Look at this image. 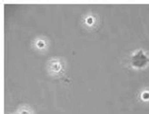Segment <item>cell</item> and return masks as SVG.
<instances>
[{
  "instance_id": "6da1fadb",
  "label": "cell",
  "mask_w": 149,
  "mask_h": 114,
  "mask_svg": "<svg viewBox=\"0 0 149 114\" xmlns=\"http://www.w3.org/2000/svg\"><path fill=\"white\" fill-rule=\"evenodd\" d=\"M129 64L134 69H143L149 65V55L144 50L138 49L130 56Z\"/></svg>"
},
{
  "instance_id": "277c9868",
  "label": "cell",
  "mask_w": 149,
  "mask_h": 114,
  "mask_svg": "<svg viewBox=\"0 0 149 114\" xmlns=\"http://www.w3.org/2000/svg\"><path fill=\"white\" fill-rule=\"evenodd\" d=\"M83 24L86 27H89V28H92L95 25L97 24V18L93 13H87V15L83 17Z\"/></svg>"
},
{
  "instance_id": "7a4b0ae2",
  "label": "cell",
  "mask_w": 149,
  "mask_h": 114,
  "mask_svg": "<svg viewBox=\"0 0 149 114\" xmlns=\"http://www.w3.org/2000/svg\"><path fill=\"white\" fill-rule=\"evenodd\" d=\"M64 70V63L60 59H54L50 60L48 63V71L53 76H57L60 73H63Z\"/></svg>"
},
{
  "instance_id": "3957f363",
  "label": "cell",
  "mask_w": 149,
  "mask_h": 114,
  "mask_svg": "<svg viewBox=\"0 0 149 114\" xmlns=\"http://www.w3.org/2000/svg\"><path fill=\"white\" fill-rule=\"evenodd\" d=\"M49 42L43 36H40V38H37L35 41H33V46L36 47V50H39V51H45V50L48 48Z\"/></svg>"
},
{
  "instance_id": "8992f818",
  "label": "cell",
  "mask_w": 149,
  "mask_h": 114,
  "mask_svg": "<svg viewBox=\"0 0 149 114\" xmlns=\"http://www.w3.org/2000/svg\"><path fill=\"white\" fill-rule=\"evenodd\" d=\"M141 100L143 101V102L147 103L149 102V89H143V91L140 94Z\"/></svg>"
},
{
  "instance_id": "5b68a950",
  "label": "cell",
  "mask_w": 149,
  "mask_h": 114,
  "mask_svg": "<svg viewBox=\"0 0 149 114\" xmlns=\"http://www.w3.org/2000/svg\"><path fill=\"white\" fill-rule=\"evenodd\" d=\"M16 114H33V112L31 107H29L28 106H23L16 111Z\"/></svg>"
}]
</instances>
